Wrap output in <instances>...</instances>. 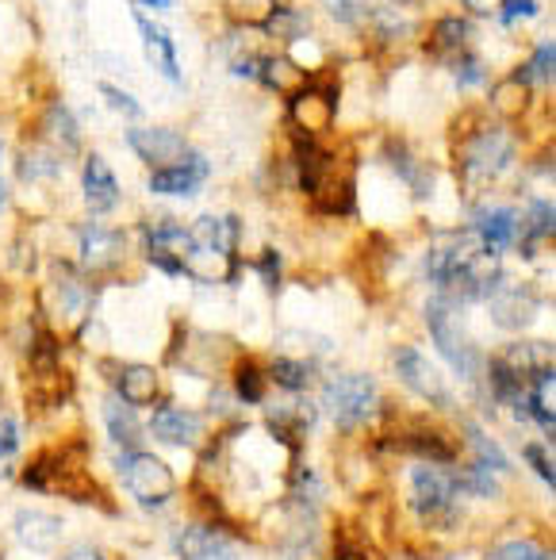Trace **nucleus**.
<instances>
[{
    "label": "nucleus",
    "instance_id": "obj_1",
    "mask_svg": "<svg viewBox=\"0 0 556 560\" xmlns=\"http://www.w3.org/2000/svg\"><path fill=\"white\" fill-rule=\"evenodd\" d=\"M426 323H430V335L438 342V350L445 353V361L464 376V381H476L479 373V353L472 350L468 335L461 327V315H456V304L449 296H433L426 304Z\"/></svg>",
    "mask_w": 556,
    "mask_h": 560
},
{
    "label": "nucleus",
    "instance_id": "obj_2",
    "mask_svg": "<svg viewBox=\"0 0 556 560\" xmlns=\"http://www.w3.org/2000/svg\"><path fill=\"white\" fill-rule=\"evenodd\" d=\"M323 404H326L331 419L338 422L341 430H357V427H364L372 415H377L380 392H377V384H372V376L341 373L323 388Z\"/></svg>",
    "mask_w": 556,
    "mask_h": 560
},
{
    "label": "nucleus",
    "instance_id": "obj_3",
    "mask_svg": "<svg viewBox=\"0 0 556 560\" xmlns=\"http://www.w3.org/2000/svg\"><path fill=\"white\" fill-rule=\"evenodd\" d=\"M116 468H119V476H124L127 491H131L142 506H162L177 495V476H173L170 465H165L162 457H154V453L127 450Z\"/></svg>",
    "mask_w": 556,
    "mask_h": 560
},
{
    "label": "nucleus",
    "instance_id": "obj_4",
    "mask_svg": "<svg viewBox=\"0 0 556 560\" xmlns=\"http://www.w3.org/2000/svg\"><path fill=\"white\" fill-rule=\"evenodd\" d=\"M510 158H514L510 135L479 131V135H472L461 150V177L468 180V185H476V180H495L510 165Z\"/></svg>",
    "mask_w": 556,
    "mask_h": 560
},
{
    "label": "nucleus",
    "instance_id": "obj_5",
    "mask_svg": "<svg viewBox=\"0 0 556 560\" xmlns=\"http://www.w3.org/2000/svg\"><path fill=\"white\" fill-rule=\"evenodd\" d=\"M392 361H395V373H399V381L407 384L415 396H422L426 404L449 407V388H445V381H441L438 369H433V361H426V353L410 350V346H399Z\"/></svg>",
    "mask_w": 556,
    "mask_h": 560
},
{
    "label": "nucleus",
    "instance_id": "obj_6",
    "mask_svg": "<svg viewBox=\"0 0 556 560\" xmlns=\"http://www.w3.org/2000/svg\"><path fill=\"white\" fill-rule=\"evenodd\" d=\"M127 142H131L135 154L150 165V173L170 170V165L185 162V154H188L185 139H181L177 131H165V127H135V131L127 135Z\"/></svg>",
    "mask_w": 556,
    "mask_h": 560
},
{
    "label": "nucleus",
    "instance_id": "obj_7",
    "mask_svg": "<svg viewBox=\"0 0 556 560\" xmlns=\"http://www.w3.org/2000/svg\"><path fill=\"white\" fill-rule=\"evenodd\" d=\"M288 101H292L288 116H292V124L303 131V139H311V135H323L326 127L334 124V112H338V96H334L331 89L303 85L300 93L288 96Z\"/></svg>",
    "mask_w": 556,
    "mask_h": 560
},
{
    "label": "nucleus",
    "instance_id": "obj_8",
    "mask_svg": "<svg viewBox=\"0 0 556 560\" xmlns=\"http://www.w3.org/2000/svg\"><path fill=\"white\" fill-rule=\"evenodd\" d=\"M208 173H211L208 158H200L196 150H188L185 162L170 165V170L150 173V192H158V196H196L204 180H208Z\"/></svg>",
    "mask_w": 556,
    "mask_h": 560
},
{
    "label": "nucleus",
    "instance_id": "obj_9",
    "mask_svg": "<svg viewBox=\"0 0 556 560\" xmlns=\"http://www.w3.org/2000/svg\"><path fill=\"white\" fill-rule=\"evenodd\" d=\"M472 231H476L479 246L499 254V249H510L518 238H522V219H518V211H510V208H479Z\"/></svg>",
    "mask_w": 556,
    "mask_h": 560
},
{
    "label": "nucleus",
    "instance_id": "obj_10",
    "mask_svg": "<svg viewBox=\"0 0 556 560\" xmlns=\"http://www.w3.org/2000/svg\"><path fill=\"white\" fill-rule=\"evenodd\" d=\"M188 249H193V234L181 231L177 223H158V226H150V231H147V254H150V261H154L158 269L181 272Z\"/></svg>",
    "mask_w": 556,
    "mask_h": 560
},
{
    "label": "nucleus",
    "instance_id": "obj_11",
    "mask_svg": "<svg viewBox=\"0 0 556 560\" xmlns=\"http://www.w3.org/2000/svg\"><path fill=\"white\" fill-rule=\"evenodd\" d=\"M78 242H81V265H85L89 272L112 269V265H119V257H124V238H119L116 231H108V226H96V223L81 226Z\"/></svg>",
    "mask_w": 556,
    "mask_h": 560
},
{
    "label": "nucleus",
    "instance_id": "obj_12",
    "mask_svg": "<svg viewBox=\"0 0 556 560\" xmlns=\"http://www.w3.org/2000/svg\"><path fill=\"white\" fill-rule=\"evenodd\" d=\"M410 483H415V506L426 514V518L449 514V503H453V480H449L445 472H438V468L426 460V465H418L415 472H410Z\"/></svg>",
    "mask_w": 556,
    "mask_h": 560
},
{
    "label": "nucleus",
    "instance_id": "obj_13",
    "mask_svg": "<svg viewBox=\"0 0 556 560\" xmlns=\"http://www.w3.org/2000/svg\"><path fill=\"white\" fill-rule=\"evenodd\" d=\"M491 319L499 323L502 330H522L537 319V300L525 289H495L491 292Z\"/></svg>",
    "mask_w": 556,
    "mask_h": 560
},
{
    "label": "nucleus",
    "instance_id": "obj_14",
    "mask_svg": "<svg viewBox=\"0 0 556 560\" xmlns=\"http://www.w3.org/2000/svg\"><path fill=\"white\" fill-rule=\"evenodd\" d=\"M81 185H85L89 211H96V215H104V211H112L119 203V180H116V173L108 170V162H104L101 154H89Z\"/></svg>",
    "mask_w": 556,
    "mask_h": 560
},
{
    "label": "nucleus",
    "instance_id": "obj_15",
    "mask_svg": "<svg viewBox=\"0 0 556 560\" xmlns=\"http://www.w3.org/2000/svg\"><path fill=\"white\" fill-rule=\"evenodd\" d=\"M139 24V35H142V50H147V62L162 73L165 81H181V66H177V47L173 39L165 35V27L150 24L147 16H135Z\"/></svg>",
    "mask_w": 556,
    "mask_h": 560
},
{
    "label": "nucleus",
    "instance_id": "obj_16",
    "mask_svg": "<svg viewBox=\"0 0 556 560\" xmlns=\"http://www.w3.org/2000/svg\"><path fill=\"white\" fill-rule=\"evenodd\" d=\"M177 552H181V560H239L234 557V545L211 526L185 529V534L177 537Z\"/></svg>",
    "mask_w": 556,
    "mask_h": 560
},
{
    "label": "nucleus",
    "instance_id": "obj_17",
    "mask_svg": "<svg viewBox=\"0 0 556 560\" xmlns=\"http://www.w3.org/2000/svg\"><path fill=\"white\" fill-rule=\"evenodd\" d=\"M150 430H154V438H162V442H170V445H196V438H200V419H196L193 411H185V407L165 404L154 411Z\"/></svg>",
    "mask_w": 556,
    "mask_h": 560
},
{
    "label": "nucleus",
    "instance_id": "obj_18",
    "mask_svg": "<svg viewBox=\"0 0 556 560\" xmlns=\"http://www.w3.org/2000/svg\"><path fill=\"white\" fill-rule=\"evenodd\" d=\"M311 427H315V407H311V404L288 399V404H273L269 407V430L280 438V442L296 445Z\"/></svg>",
    "mask_w": 556,
    "mask_h": 560
},
{
    "label": "nucleus",
    "instance_id": "obj_19",
    "mask_svg": "<svg viewBox=\"0 0 556 560\" xmlns=\"http://www.w3.org/2000/svg\"><path fill=\"white\" fill-rule=\"evenodd\" d=\"M234 254H219V249H208V246H193L181 265V272H188L193 280L200 284H219V280H231L234 277Z\"/></svg>",
    "mask_w": 556,
    "mask_h": 560
},
{
    "label": "nucleus",
    "instance_id": "obj_20",
    "mask_svg": "<svg viewBox=\"0 0 556 560\" xmlns=\"http://www.w3.org/2000/svg\"><path fill=\"white\" fill-rule=\"evenodd\" d=\"M502 361H507V365L514 369L525 384H533L537 376L553 373V350H548L545 342H514L507 353H502Z\"/></svg>",
    "mask_w": 556,
    "mask_h": 560
},
{
    "label": "nucleus",
    "instance_id": "obj_21",
    "mask_svg": "<svg viewBox=\"0 0 556 560\" xmlns=\"http://www.w3.org/2000/svg\"><path fill=\"white\" fill-rule=\"evenodd\" d=\"M188 234H193V246H208V249H219V254H234V246H239V219L234 215H204Z\"/></svg>",
    "mask_w": 556,
    "mask_h": 560
},
{
    "label": "nucleus",
    "instance_id": "obj_22",
    "mask_svg": "<svg viewBox=\"0 0 556 560\" xmlns=\"http://www.w3.org/2000/svg\"><path fill=\"white\" fill-rule=\"evenodd\" d=\"M20 541L35 552H50L62 537V522L55 514H43V511H24L20 514Z\"/></svg>",
    "mask_w": 556,
    "mask_h": 560
},
{
    "label": "nucleus",
    "instance_id": "obj_23",
    "mask_svg": "<svg viewBox=\"0 0 556 560\" xmlns=\"http://www.w3.org/2000/svg\"><path fill=\"white\" fill-rule=\"evenodd\" d=\"M257 73H262L265 85L280 96H296L303 85H308V70H303L300 62H292V58H262Z\"/></svg>",
    "mask_w": 556,
    "mask_h": 560
},
{
    "label": "nucleus",
    "instance_id": "obj_24",
    "mask_svg": "<svg viewBox=\"0 0 556 560\" xmlns=\"http://www.w3.org/2000/svg\"><path fill=\"white\" fill-rule=\"evenodd\" d=\"M119 399L131 407H150L158 399V373L150 365H127L119 376Z\"/></svg>",
    "mask_w": 556,
    "mask_h": 560
},
{
    "label": "nucleus",
    "instance_id": "obj_25",
    "mask_svg": "<svg viewBox=\"0 0 556 560\" xmlns=\"http://www.w3.org/2000/svg\"><path fill=\"white\" fill-rule=\"evenodd\" d=\"M104 419H108V430H112V438H116V445H124V450H139L142 427L135 422L131 404H119V399H108V404H104Z\"/></svg>",
    "mask_w": 556,
    "mask_h": 560
},
{
    "label": "nucleus",
    "instance_id": "obj_26",
    "mask_svg": "<svg viewBox=\"0 0 556 560\" xmlns=\"http://www.w3.org/2000/svg\"><path fill=\"white\" fill-rule=\"evenodd\" d=\"M525 104H530V85H525L518 73L491 89V108L499 112L502 119H518L525 112Z\"/></svg>",
    "mask_w": 556,
    "mask_h": 560
},
{
    "label": "nucleus",
    "instance_id": "obj_27",
    "mask_svg": "<svg viewBox=\"0 0 556 560\" xmlns=\"http://www.w3.org/2000/svg\"><path fill=\"white\" fill-rule=\"evenodd\" d=\"M468 47V24L456 16H445L433 24V39H430V50L433 55H461V50Z\"/></svg>",
    "mask_w": 556,
    "mask_h": 560
},
{
    "label": "nucleus",
    "instance_id": "obj_28",
    "mask_svg": "<svg viewBox=\"0 0 556 560\" xmlns=\"http://www.w3.org/2000/svg\"><path fill=\"white\" fill-rule=\"evenodd\" d=\"M262 32L269 35V39L296 43V39H303V32H308V16H300V12L285 9V4H277V12H273V16L265 20Z\"/></svg>",
    "mask_w": 556,
    "mask_h": 560
},
{
    "label": "nucleus",
    "instance_id": "obj_29",
    "mask_svg": "<svg viewBox=\"0 0 556 560\" xmlns=\"http://www.w3.org/2000/svg\"><path fill=\"white\" fill-rule=\"evenodd\" d=\"M58 170H62V162H58L55 147H32L20 158V177L24 180H47V177H55Z\"/></svg>",
    "mask_w": 556,
    "mask_h": 560
},
{
    "label": "nucleus",
    "instance_id": "obj_30",
    "mask_svg": "<svg viewBox=\"0 0 556 560\" xmlns=\"http://www.w3.org/2000/svg\"><path fill=\"white\" fill-rule=\"evenodd\" d=\"M47 139L58 142V154H62V150L78 147V124H73V116H70V108H66V104H50V112H47Z\"/></svg>",
    "mask_w": 556,
    "mask_h": 560
},
{
    "label": "nucleus",
    "instance_id": "obj_31",
    "mask_svg": "<svg viewBox=\"0 0 556 560\" xmlns=\"http://www.w3.org/2000/svg\"><path fill=\"white\" fill-rule=\"evenodd\" d=\"M269 373H273V381L288 392H303L311 384V365L303 358H277Z\"/></svg>",
    "mask_w": 556,
    "mask_h": 560
},
{
    "label": "nucleus",
    "instance_id": "obj_32",
    "mask_svg": "<svg viewBox=\"0 0 556 560\" xmlns=\"http://www.w3.org/2000/svg\"><path fill=\"white\" fill-rule=\"evenodd\" d=\"M468 442H472V450H476V465H484V468H491V472H507V453L499 450V445L491 442V438H484L476 427H468Z\"/></svg>",
    "mask_w": 556,
    "mask_h": 560
},
{
    "label": "nucleus",
    "instance_id": "obj_33",
    "mask_svg": "<svg viewBox=\"0 0 556 560\" xmlns=\"http://www.w3.org/2000/svg\"><path fill=\"white\" fill-rule=\"evenodd\" d=\"M453 488H464V491H472V495H499V483H495L491 468H484V465L464 468V472L456 476Z\"/></svg>",
    "mask_w": 556,
    "mask_h": 560
},
{
    "label": "nucleus",
    "instance_id": "obj_34",
    "mask_svg": "<svg viewBox=\"0 0 556 560\" xmlns=\"http://www.w3.org/2000/svg\"><path fill=\"white\" fill-rule=\"evenodd\" d=\"M553 62H556V47L553 43H541L537 47V55L530 58V66H525L522 73H518V78L525 81V85H530V81H553Z\"/></svg>",
    "mask_w": 556,
    "mask_h": 560
},
{
    "label": "nucleus",
    "instance_id": "obj_35",
    "mask_svg": "<svg viewBox=\"0 0 556 560\" xmlns=\"http://www.w3.org/2000/svg\"><path fill=\"white\" fill-rule=\"evenodd\" d=\"M234 388H239V399H242V404H262L265 381H262V373H257L254 365H242V369H239V381H234Z\"/></svg>",
    "mask_w": 556,
    "mask_h": 560
},
{
    "label": "nucleus",
    "instance_id": "obj_36",
    "mask_svg": "<svg viewBox=\"0 0 556 560\" xmlns=\"http://www.w3.org/2000/svg\"><path fill=\"white\" fill-rule=\"evenodd\" d=\"M491 560H553V557H545L533 541H507L495 549Z\"/></svg>",
    "mask_w": 556,
    "mask_h": 560
},
{
    "label": "nucleus",
    "instance_id": "obj_37",
    "mask_svg": "<svg viewBox=\"0 0 556 560\" xmlns=\"http://www.w3.org/2000/svg\"><path fill=\"white\" fill-rule=\"evenodd\" d=\"M277 12V0H239V16H242V24H254V27H262L265 20Z\"/></svg>",
    "mask_w": 556,
    "mask_h": 560
},
{
    "label": "nucleus",
    "instance_id": "obj_38",
    "mask_svg": "<svg viewBox=\"0 0 556 560\" xmlns=\"http://www.w3.org/2000/svg\"><path fill=\"white\" fill-rule=\"evenodd\" d=\"M323 9L331 12L338 24H357L364 16V0H323Z\"/></svg>",
    "mask_w": 556,
    "mask_h": 560
},
{
    "label": "nucleus",
    "instance_id": "obj_39",
    "mask_svg": "<svg viewBox=\"0 0 556 560\" xmlns=\"http://www.w3.org/2000/svg\"><path fill=\"white\" fill-rule=\"evenodd\" d=\"M453 73L461 85H476V81H484V66H479V58L464 55V58H453Z\"/></svg>",
    "mask_w": 556,
    "mask_h": 560
},
{
    "label": "nucleus",
    "instance_id": "obj_40",
    "mask_svg": "<svg viewBox=\"0 0 556 560\" xmlns=\"http://www.w3.org/2000/svg\"><path fill=\"white\" fill-rule=\"evenodd\" d=\"M318 495H323V483L315 480V476L303 468V472H296V499H308V503H318Z\"/></svg>",
    "mask_w": 556,
    "mask_h": 560
},
{
    "label": "nucleus",
    "instance_id": "obj_41",
    "mask_svg": "<svg viewBox=\"0 0 556 560\" xmlns=\"http://www.w3.org/2000/svg\"><path fill=\"white\" fill-rule=\"evenodd\" d=\"M499 16L507 20V24H514V20L537 16V4H533V0H507V4H502Z\"/></svg>",
    "mask_w": 556,
    "mask_h": 560
},
{
    "label": "nucleus",
    "instance_id": "obj_42",
    "mask_svg": "<svg viewBox=\"0 0 556 560\" xmlns=\"http://www.w3.org/2000/svg\"><path fill=\"white\" fill-rule=\"evenodd\" d=\"M20 445V427L12 419H0V457H12Z\"/></svg>",
    "mask_w": 556,
    "mask_h": 560
},
{
    "label": "nucleus",
    "instance_id": "obj_43",
    "mask_svg": "<svg viewBox=\"0 0 556 560\" xmlns=\"http://www.w3.org/2000/svg\"><path fill=\"white\" fill-rule=\"evenodd\" d=\"M104 96H108V104H112V108H116V112H124V116H139V112H142L139 104H135L127 93H119L116 85H104Z\"/></svg>",
    "mask_w": 556,
    "mask_h": 560
},
{
    "label": "nucleus",
    "instance_id": "obj_44",
    "mask_svg": "<svg viewBox=\"0 0 556 560\" xmlns=\"http://www.w3.org/2000/svg\"><path fill=\"white\" fill-rule=\"evenodd\" d=\"M525 460H530V465L537 468L541 480H548V483L556 480V476H553V460L545 457V450H541V445H530V450H525Z\"/></svg>",
    "mask_w": 556,
    "mask_h": 560
},
{
    "label": "nucleus",
    "instance_id": "obj_45",
    "mask_svg": "<svg viewBox=\"0 0 556 560\" xmlns=\"http://www.w3.org/2000/svg\"><path fill=\"white\" fill-rule=\"evenodd\" d=\"M502 4H507V0H464V9H468L472 16H499Z\"/></svg>",
    "mask_w": 556,
    "mask_h": 560
},
{
    "label": "nucleus",
    "instance_id": "obj_46",
    "mask_svg": "<svg viewBox=\"0 0 556 560\" xmlns=\"http://www.w3.org/2000/svg\"><path fill=\"white\" fill-rule=\"evenodd\" d=\"M257 269H262L265 284H269V289H277V284H280V280H277L280 277V261H277V254H273V249L262 257V265H257Z\"/></svg>",
    "mask_w": 556,
    "mask_h": 560
},
{
    "label": "nucleus",
    "instance_id": "obj_47",
    "mask_svg": "<svg viewBox=\"0 0 556 560\" xmlns=\"http://www.w3.org/2000/svg\"><path fill=\"white\" fill-rule=\"evenodd\" d=\"M131 4H139V9H158V12H165V9H173L177 0H131Z\"/></svg>",
    "mask_w": 556,
    "mask_h": 560
},
{
    "label": "nucleus",
    "instance_id": "obj_48",
    "mask_svg": "<svg viewBox=\"0 0 556 560\" xmlns=\"http://www.w3.org/2000/svg\"><path fill=\"white\" fill-rule=\"evenodd\" d=\"M66 560H104V557H101V552H96V549H73Z\"/></svg>",
    "mask_w": 556,
    "mask_h": 560
},
{
    "label": "nucleus",
    "instance_id": "obj_49",
    "mask_svg": "<svg viewBox=\"0 0 556 560\" xmlns=\"http://www.w3.org/2000/svg\"><path fill=\"white\" fill-rule=\"evenodd\" d=\"M4 203H9V188L0 185V208H4Z\"/></svg>",
    "mask_w": 556,
    "mask_h": 560
},
{
    "label": "nucleus",
    "instance_id": "obj_50",
    "mask_svg": "<svg viewBox=\"0 0 556 560\" xmlns=\"http://www.w3.org/2000/svg\"><path fill=\"white\" fill-rule=\"evenodd\" d=\"M338 560H364L361 552H346V557H338Z\"/></svg>",
    "mask_w": 556,
    "mask_h": 560
},
{
    "label": "nucleus",
    "instance_id": "obj_51",
    "mask_svg": "<svg viewBox=\"0 0 556 560\" xmlns=\"http://www.w3.org/2000/svg\"><path fill=\"white\" fill-rule=\"evenodd\" d=\"M387 4H410V0H387Z\"/></svg>",
    "mask_w": 556,
    "mask_h": 560
}]
</instances>
